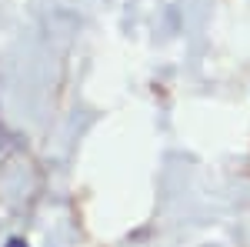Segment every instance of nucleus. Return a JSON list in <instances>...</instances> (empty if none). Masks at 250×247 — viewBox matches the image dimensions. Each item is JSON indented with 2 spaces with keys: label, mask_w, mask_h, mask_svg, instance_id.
<instances>
[{
  "label": "nucleus",
  "mask_w": 250,
  "mask_h": 247,
  "mask_svg": "<svg viewBox=\"0 0 250 247\" xmlns=\"http://www.w3.org/2000/svg\"><path fill=\"white\" fill-rule=\"evenodd\" d=\"M7 247H27V241H20V237H10V241H7Z\"/></svg>",
  "instance_id": "1"
}]
</instances>
